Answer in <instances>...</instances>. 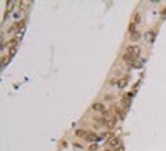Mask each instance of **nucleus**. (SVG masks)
Wrapping results in <instances>:
<instances>
[{
    "mask_svg": "<svg viewBox=\"0 0 166 151\" xmlns=\"http://www.w3.org/2000/svg\"><path fill=\"white\" fill-rule=\"evenodd\" d=\"M138 56H140V46L131 45V46H128V49L123 54V60L128 62V63H132V62H135L138 59Z\"/></svg>",
    "mask_w": 166,
    "mask_h": 151,
    "instance_id": "f257e3e1",
    "label": "nucleus"
},
{
    "mask_svg": "<svg viewBox=\"0 0 166 151\" xmlns=\"http://www.w3.org/2000/svg\"><path fill=\"white\" fill-rule=\"evenodd\" d=\"M76 133H77V136H79V137H83L86 142H94V140L97 139V136H96V134H94V133H88L86 130H77Z\"/></svg>",
    "mask_w": 166,
    "mask_h": 151,
    "instance_id": "f03ea898",
    "label": "nucleus"
},
{
    "mask_svg": "<svg viewBox=\"0 0 166 151\" xmlns=\"http://www.w3.org/2000/svg\"><path fill=\"white\" fill-rule=\"evenodd\" d=\"M129 37H131V40H132V42H135V40H138V39H140V33H138V31H135V25H134V23H131V25H129Z\"/></svg>",
    "mask_w": 166,
    "mask_h": 151,
    "instance_id": "7ed1b4c3",
    "label": "nucleus"
},
{
    "mask_svg": "<svg viewBox=\"0 0 166 151\" xmlns=\"http://www.w3.org/2000/svg\"><path fill=\"white\" fill-rule=\"evenodd\" d=\"M115 122H117V117H106V119H105V125H106V128H114Z\"/></svg>",
    "mask_w": 166,
    "mask_h": 151,
    "instance_id": "20e7f679",
    "label": "nucleus"
},
{
    "mask_svg": "<svg viewBox=\"0 0 166 151\" xmlns=\"http://www.w3.org/2000/svg\"><path fill=\"white\" fill-rule=\"evenodd\" d=\"M154 36H155V31H148V33L145 34V37H146L148 43H152V42H154Z\"/></svg>",
    "mask_w": 166,
    "mask_h": 151,
    "instance_id": "39448f33",
    "label": "nucleus"
},
{
    "mask_svg": "<svg viewBox=\"0 0 166 151\" xmlns=\"http://www.w3.org/2000/svg\"><path fill=\"white\" fill-rule=\"evenodd\" d=\"M92 110H94V111H105V105L100 104V102H97V104L92 105Z\"/></svg>",
    "mask_w": 166,
    "mask_h": 151,
    "instance_id": "423d86ee",
    "label": "nucleus"
},
{
    "mask_svg": "<svg viewBox=\"0 0 166 151\" xmlns=\"http://www.w3.org/2000/svg\"><path fill=\"white\" fill-rule=\"evenodd\" d=\"M126 83H128V77H125V79H122V82H120V83H118V86H120V88H123V86H125Z\"/></svg>",
    "mask_w": 166,
    "mask_h": 151,
    "instance_id": "0eeeda50",
    "label": "nucleus"
},
{
    "mask_svg": "<svg viewBox=\"0 0 166 151\" xmlns=\"http://www.w3.org/2000/svg\"><path fill=\"white\" fill-rule=\"evenodd\" d=\"M138 22H140V16H138V14H135V16H134V25H137Z\"/></svg>",
    "mask_w": 166,
    "mask_h": 151,
    "instance_id": "6e6552de",
    "label": "nucleus"
},
{
    "mask_svg": "<svg viewBox=\"0 0 166 151\" xmlns=\"http://www.w3.org/2000/svg\"><path fill=\"white\" fill-rule=\"evenodd\" d=\"M118 142H120V140H118V139L115 137V139H112V140H111V145H117Z\"/></svg>",
    "mask_w": 166,
    "mask_h": 151,
    "instance_id": "1a4fd4ad",
    "label": "nucleus"
},
{
    "mask_svg": "<svg viewBox=\"0 0 166 151\" xmlns=\"http://www.w3.org/2000/svg\"><path fill=\"white\" fill-rule=\"evenodd\" d=\"M103 151H111V149H103Z\"/></svg>",
    "mask_w": 166,
    "mask_h": 151,
    "instance_id": "9d476101",
    "label": "nucleus"
}]
</instances>
